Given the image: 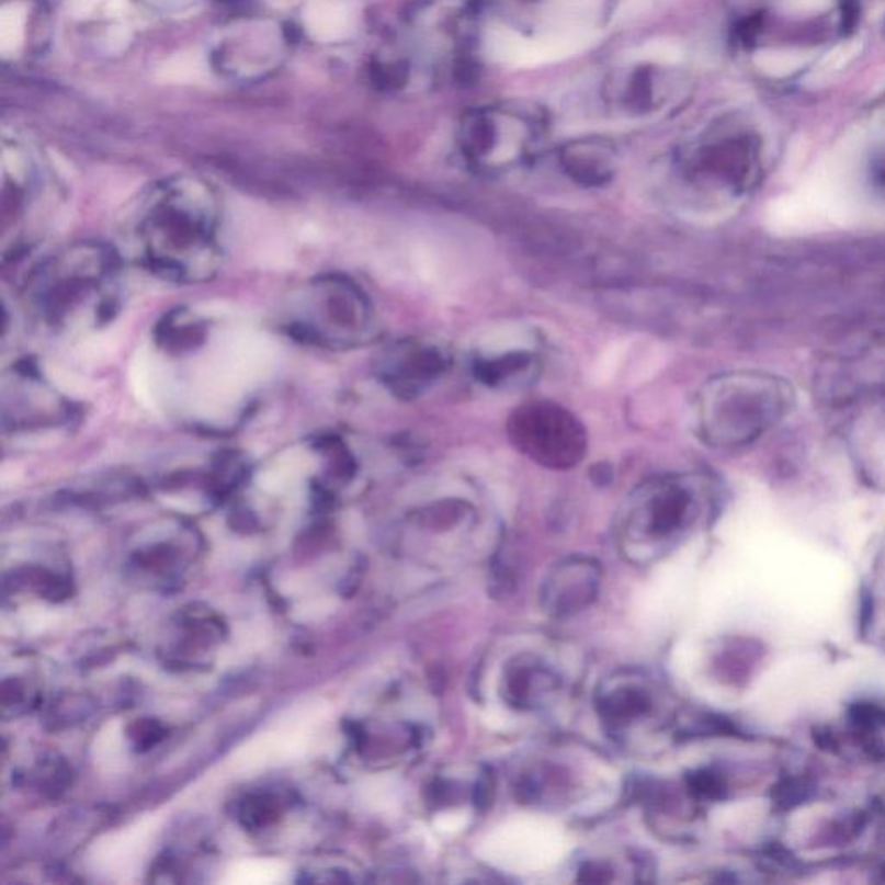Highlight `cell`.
I'll return each mask as SVG.
<instances>
[{"label": "cell", "instance_id": "obj_1", "mask_svg": "<svg viewBox=\"0 0 885 885\" xmlns=\"http://www.w3.org/2000/svg\"><path fill=\"white\" fill-rule=\"evenodd\" d=\"M791 386L764 372L737 371L713 377L695 396V433L718 450L749 446L784 421Z\"/></svg>", "mask_w": 885, "mask_h": 885}, {"label": "cell", "instance_id": "obj_2", "mask_svg": "<svg viewBox=\"0 0 885 885\" xmlns=\"http://www.w3.org/2000/svg\"><path fill=\"white\" fill-rule=\"evenodd\" d=\"M506 431L515 452L543 469L571 470L587 457V428L569 408L555 401L518 405L507 419Z\"/></svg>", "mask_w": 885, "mask_h": 885}, {"label": "cell", "instance_id": "obj_3", "mask_svg": "<svg viewBox=\"0 0 885 885\" xmlns=\"http://www.w3.org/2000/svg\"><path fill=\"white\" fill-rule=\"evenodd\" d=\"M701 495V483L690 476L649 479L629 497L624 527L635 540L674 538L694 524Z\"/></svg>", "mask_w": 885, "mask_h": 885}, {"label": "cell", "instance_id": "obj_4", "mask_svg": "<svg viewBox=\"0 0 885 885\" xmlns=\"http://www.w3.org/2000/svg\"><path fill=\"white\" fill-rule=\"evenodd\" d=\"M452 359L431 339L407 338L393 343L379 360V377L393 395L413 400L445 377Z\"/></svg>", "mask_w": 885, "mask_h": 885}, {"label": "cell", "instance_id": "obj_5", "mask_svg": "<svg viewBox=\"0 0 885 885\" xmlns=\"http://www.w3.org/2000/svg\"><path fill=\"white\" fill-rule=\"evenodd\" d=\"M597 35L587 30L559 33L542 41H527L510 30L493 29L486 37L491 58L514 66H533L572 56L587 49Z\"/></svg>", "mask_w": 885, "mask_h": 885}, {"label": "cell", "instance_id": "obj_6", "mask_svg": "<svg viewBox=\"0 0 885 885\" xmlns=\"http://www.w3.org/2000/svg\"><path fill=\"white\" fill-rule=\"evenodd\" d=\"M320 723H322L320 711L294 713L286 722L279 723L274 730L258 735L257 739L242 747L241 751L237 752V764L254 770L279 761L299 758L310 747L314 731L319 728Z\"/></svg>", "mask_w": 885, "mask_h": 885}, {"label": "cell", "instance_id": "obj_7", "mask_svg": "<svg viewBox=\"0 0 885 885\" xmlns=\"http://www.w3.org/2000/svg\"><path fill=\"white\" fill-rule=\"evenodd\" d=\"M600 567L592 559L571 557L548 576L543 587V608L554 616H572L592 604L599 592Z\"/></svg>", "mask_w": 885, "mask_h": 885}, {"label": "cell", "instance_id": "obj_8", "mask_svg": "<svg viewBox=\"0 0 885 885\" xmlns=\"http://www.w3.org/2000/svg\"><path fill=\"white\" fill-rule=\"evenodd\" d=\"M542 362L535 351L502 350L481 353L473 362L478 383L495 392H512L531 386L538 379Z\"/></svg>", "mask_w": 885, "mask_h": 885}, {"label": "cell", "instance_id": "obj_9", "mask_svg": "<svg viewBox=\"0 0 885 885\" xmlns=\"http://www.w3.org/2000/svg\"><path fill=\"white\" fill-rule=\"evenodd\" d=\"M152 833L155 824L152 820H144L115 836H110L106 842H101L95 848V865L104 872L120 875L134 872L149 849Z\"/></svg>", "mask_w": 885, "mask_h": 885}, {"label": "cell", "instance_id": "obj_10", "mask_svg": "<svg viewBox=\"0 0 885 885\" xmlns=\"http://www.w3.org/2000/svg\"><path fill=\"white\" fill-rule=\"evenodd\" d=\"M290 881V866L277 860H249L237 863L225 875V884L274 885Z\"/></svg>", "mask_w": 885, "mask_h": 885}, {"label": "cell", "instance_id": "obj_11", "mask_svg": "<svg viewBox=\"0 0 885 885\" xmlns=\"http://www.w3.org/2000/svg\"><path fill=\"white\" fill-rule=\"evenodd\" d=\"M650 707L649 695L637 689L614 690L602 701V713L612 722H628L647 713Z\"/></svg>", "mask_w": 885, "mask_h": 885}, {"label": "cell", "instance_id": "obj_12", "mask_svg": "<svg viewBox=\"0 0 885 885\" xmlns=\"http://www.w3.org/2000/svg\"><path fill=\"white\" fill-rule=\"evenodd\" d=\"M858 452L872 469L885 473V410L863 422L858 433Z\"/></svg>", "mask_w": 885, "mask_h": 885}, {"label": "cell", "instance_id": "obj_13", "mask_svg": "<svg viewBox=\"0 0 885 885\" xmlns=\"http://www.w3.org/2000/svg\"><path fill=\"white\" fill-rule=\"evenodd\" d=\"M547 674L542 673L535 666L515 665L509 669L506 680V694L510 704L514 706H530L533 704L538 682Z\"/></svg>", "mask_w": 885, "mask_h": 885}, {"label": "cell", "instance_id": "obj_14", "mask_svg": "<svg viewBox=\"0 0 885 885\" xmlns=\"http://www.w3.org/2000/svg\"><path fill=\"white\" fill-rule=\"evenodd\" d=\"M809 56L803 50H763L754 56L756 66L771 77H787L806 65Z\"/></svg>", "mask_w": 885, "mask_h": 885}, {"label": "cell", "instance_id": "obj_15", "mask_svg": "<svg viewBox=\"0 0 885 885\" xmlns=\"http://www.w3.org/2000/svg\"><path fill=\"white\" fill-rule=\"evenodd\" d=\"M123 739L122 730H120L118 723L107 725L106 730L102 731L95 744V759L101 767L106 764L107 768H115L122 761L123 754Z\"/></svg>", "mask_w": 885, "mask_h": 885}, {"label": "cell", "instance_id": "obj_16", "mask_svg": "<svg viewBox=\"0 0 885 885\" xmlns=\"http://www.w3.org/2000/svg\"><path fill=\"white\" fill-rule=\"evenodd\" d=\"M680 47L671 42H650L642 47L640 56L654 61L671 63L680 59Z\"/></svg>", "mask_w": 885, "mask_h": 885}, {"label": "cell", "instance_id": "obj_17", "mask_svg": "<svg viewBox=\"0 0 885 885\" xmlns=\"http://www.w3.org/2000/svg\"><path fill=\"white\" fill-rule=\"evenodd\" d=\"M858 50H860L858 42L839 45L833 53L828 54L827 58L821 61V68L827 71L839 70L856 56Z\"/></svg>", "mask_w": 885, "mask_h": 885}, {"label": "cell", "instance_id": "obj_18", "mask_svg": "<svg viewBox=\"0 0 885 885\" xmlns=\"http://www.w3.org/2000/svg\"><path fill=\"white\" fill-rule=\"evenodd\" d=\"M792 9L796 11H804V13H812V11H821V9L830 5V0H788Z\"/></svg>", "mask_w": 885, "mask_h": 885}]
</instances>
